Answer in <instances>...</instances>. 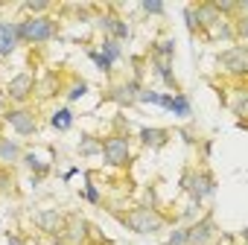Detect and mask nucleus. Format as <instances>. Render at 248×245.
I'll use <instances>...</instances> for the list:
<instances>
[{
	"instance_id": "f257e3e1",
	"label": "nucleus",
	"mask_w": 248,
	"mask_h": 245,
	"mask_svg": "<svg viewBox=\"0 0 248 245\" xmlns=\"http://www.w3.org/2000/svg\"><path fill=\"white\" fill-rule=\"evenodd\" d=\"M117 219L126 225V228L138 230V233H155L164 225V216L155 213V210H149V207H135L129 213H117Z\"/></svg>"
},
{
	"instance_id": "f03ea898",
	"label": "nucleus",
	"mask_w": 248,
	"mask_h": 245,
	"mask_svg": "<svg viewBox=\"0 0 248 245\" xmlns=\"http://www.w3.org/2000/svg\"><path fill=\"white\" fill-rule=\"evenodd\" d=\"M15 35H18V44L21 41H47V38L59 35V24L50 18H30L15 27Z\"/></svg>"
},
{
	"instance_id": "7ed1b4c3",
	"label": "nucleus",
	"mask_w": 248,
	"mask_h": 245,
	"mask_svg": "<svg viewBox=\"0 0 248 245\" xmlns=\"http://www.w3.org/2000/svg\"><path fill=\"white\" fill-rule=\"evenodd\" d=\"M102 155L111 167H126L132 164V152H129V140L123 135H114V138H105L102 140Z\"/></svg>"
},
{
	"instance_id": "20e7f679",
	"label": "nucleus",
	"mask_w": 248,
	"mask_h": 245,
	"mask_svg": "<svg viewBox=\"0 0 248 245\" xmlns=\"http://www.w3.org/2000/svg\"><path fill=\"white\" fill-rule=\"evenodd\" d=\"M3 122L15 126V132L24 135V138H30V135L38 132V122H35V117H32L27 108H12V111H6V114H3Z\"/></svg>"
},
{
	"instance_id": "39448f33",
	"label": "nucleus",
	"mask_w": 248,
	"mask_h": 245,
	"mask_svg": "<svg viewBox=\"0 0 248 245\" xmlns=\"http://www.w3.org/2000/svg\"><path fill=\"white\" fill-rule=\"evenodd\" d=\"M181 187L190 190L193 199H204V196L213 193V175H210L207 169H202V172H187L184 181H181Z\"/></svg>"
},
{
	"instance_id": "423d86ee",
	"label": "nucleus",
	"mask_w": 248,
	"mask_h": 245,
	"mask_svg": "<svg viewBox=\"0 0 248 245\" xmlns=\"http://www.w3.org/2000/svg\"><path fill=\"white\" fill-rule=\"evenodd\" d=\"M213 230H216L213 216H207V219H202L199 225H193L190 230H184V239H187V245H210Z\"/></svg>"
},
{
	"instance_id": "0eeeda50",
	"label": "nucleus",
	"mask_w": 248,
	"mask_h": 245,
	"mask_svg": "<svg viewBox=\"0 0 248 245\" xmlns=\"http://www.w3.org/2000/svg\"><path fill=\"white\" fill-rule=\"evenodd\" d=\"M32 88H35V82H32V76L30 73H21V76H15L12 82H9V88H6V93L15 99V102H27V96L32 93Z\"/></svg>"
},
{
	"instance_id": "6e6552de",
	"label": "nucleus",
	"mask_w": 248,
	"mask_h": 245,
	"mask_svg": "<svg viewBox=\"0 0 248 245\" xmlns=\"http://www.w3.org/2000/svg\"><path fill=\"white\" fill-rule=\"evenodd\" d=\"M222 59V64L231 70V73H239V76H245V59H248V53H245V47L239 44V47H233V50H228V53H222L219 56Z\"/></svg>"
},
{
	"instance_id": "1a4fd4ad",
	"label": "nucleus",
	"mask_w": 248,
	"mask_h": 245,
	"mask_svg": "<svg viewBox=\"0 0 248 245\" xmlns=\"http://www.w3.org/2000/svg\"><path fill=\"white\" fill-rule=\"evenodd\" d=\"M108 96H111L114 102H120V105H132V102H138V96H140V85H138V82H126V85L114 88Z\"/></svg>"
},
{
	"instance_id": "9d476101",
	"label": "nucleus",
	"mask_w": 248,
	"mask_h": 245,
	"mask_svg": "<svg viewBox=\"0 0 248 245\" xmlns=\"http://www.w3.org/2000/svg\"><path fill=\"white\" fill-rule=\"evenodd\" d=\"M167 140H170V132L167 129H140V143L143 146L161 149V146H167Z\"/></svg>"
},
{
	"instance_id": "9b49d317",
	"label": "nucleus",
	"mask_w": 248,
	"mask_h": 245,
	"mask_svg": "<svg viewBox=\"0 0 248 245\" xmlns=\"http://www.w3.org/2000/svg\"><path fill=\"white\" fill-rule=\"evenodd\" d=\"M196 15H199V24H202V32H204V35H207L210 27L219 21V12L213 9V3H199V6H196Z\"/></svg>"
},
{
	"instance_id": "f8f14e48",
	"label": "nucleus",
	"mask_w": 248,
	"mask_h": 245,
	"mask_svg": "<svg viewBox=\"0 0 248 245\" xmlns=\"http://www.w3.org/2000/svg\"><path fill=\"white\" fill-rule=\"evenodd\" d=\"M88 233H91V225H88L85 219H76V222H70V225H67L64 239H67V242H73V245H82Z\"/></svg>"
},
{
	"instance_id": "ddd939ff",
	"label": "nucleus",
	"mask_w": 248,
	"mask_h": 245,
	"mask_svg": "<svg viewBox=\"0 0 248 245\" xmlns=\"http://www.w3.org/2000/svg\"><path fill=\"white\" fill-rule=\"evenodd\" d=\"M15 47H18L15 27H9V24H0V56H9Z\"/></svg>"
},
{
	"instance_id": "4468645a",
	"label": "nucleus",
	"mask_w": 248,
	"mask_h": 245,
	"mask_svg": "<svg viewBox=\"0 0 248 245\" xmlns=\"http://www.w3.org/2000/svg\"><path fill=\"white\" fill-rule=\"evenodd\" d=\"M62 213H56V210H44V213H38V225H41V230H50V233H59L62 230Z\"/></svg>"
},
{
	"instance_id": "2eb2a0df",
	"label": "nucleus",
	"mask_w": 248,
	"mask_h": 245,
	"mask_svg": "<svg viewBox=\"0 0 248 245\" xmlns=\"http://www.w3.org/2000/svg\"><path fill=\"white\" fill-rule=\"evenodd\" d=\"M59 79H62V73H59V70L47 73V76H44V82H41V88H38V96H41V99L56 96V93H59Z\"/></svg>"
},
{
	"instance_id": "dca6fc26",
	"label": "nucleus",
	"mask_w": 248,
	"mask_h": 245,
	"mask_svg": "<svg viewBox=\"0 0 248 245\" xmlns=\"http://www.w3.org/2000/svg\"><path fill=\"white\" fill-rule=\"evenodd\" d=\"M50 126H53V129H59V132L70 129V126H73V111H70V108H62V111H56V114L50 117Z\"/></svg>"
},
{
	"instance_id": "f3484780",
	"label": "nucleus",
	"mask_w": 248,
	"mask_h": 245,
	"mask_svg": "<svg viewBox=\"0 0 248 245\" xmlns=\"http://www.w3.org/2000/svg\"><path fill=\"white\" fill-rule=\"evenodd\" d=\"M155 70L167 79V85H175V79H172V64H170V59H161V56H155Z\"/></svg>"
},
{
	"instance_id": "a211bd4d",
	"label": "nucleus",
	"mask_w": 248,
	"mask_h": 245,
	"mask_svg": "<svg viewBox=\"0 0 248 245\" xmlns=\"http://www.w3.org/2000/svg\"><path fill=\"white\" fill-rule=\"evenodd\" d=\"M96 152H102V143H96L91 135H85V138H82V143H79V155L91 158V155H96Z\"/></svg>"
},
{
	"instance_id": "6ab92c4d",
	"label": "nucleus",
	"mask_w": 248,
	"mask_h": 245,
	"mask_svg": "<svg viewBox=\"0 0 248 245\" xmlns=\"http://www.w3.org/2000/svg\"><path fill=\"white\" fill-rule=\"evenodd\" d=\"M170 111H175L178 117H190V99L187 96H172V102H170Z\"/></svg>"
},
{
	"instance_id": "aec40b11",
	"label": "nucleus",
	"mask_w": 248,
	"mask_h": 245,
	"mask_svg": "<svg viewBox=\"0 0 248 245\" xmlns=\"http://www.w3.org/2000/svg\"><path fill=\"white\" fill-rule=\"evenodd\" d=\"M102 56H105L108 61H117V59H120V41L105 38V41H102Z\"/></svg>"
},
{
	"instance_id": "412c9836",
	"label": "nucleus",
	"mask_w": 248,
	"mask_h": 245,
	"mask_svg": "<svg viewBox=\"0 0 248 245\" xmlns=\"http://www.w3.org/2000/svg\"><path fill=\"white\" fill-rule=\"evenodd\" d=\"M15 155H18V146H15L12 140H3V138H0V158H3V161H15Z\"/></svg>"
},
{
	"instance_id": "4be33fe9",
	"label": "nucleus",
	"mask_w": 248,
	"mask_h": 245,
	"mask_svg": "<svg viewBox=\"0 0 248 245\" xmlns=\"http://www.w3.org/2000/svg\"><path fill=\"white\" fill-rule=\"evenodd\" d=\"M184 21H187V30H190V32H202V24H199V15H196V6H193V9H190V6L184 9Z\"/></svg>"
},
{
	"instance_id": "5701e85b",
	"label": "nucleus",
	"mask_w": 248,
	"mask_h": 245,
	"mask_svg": "<svg viewBox=\"0 0 248 245\" xmlns=\"http://www.w3.org/2000/svg\"><path fill=\"white\" fill-rule=\"evenodd\" d=\"M88 56H91V59L96 61V67H99L102 73H111V61H108V59H105L102 53H96V50H88Z\"/></svg>"
},
{
	"instance_id": "b1692460",
	"label": "nucleus",
	"mask_w": 248,
	"mask_h": 245,
	"mask_svg": "<svg viewBox=\"0 0 248 245\" xmlns=\"http://www.w3.org/2000/svg\"><path fill=\"white\" fill-rule=\"evenodd\" d=\"M27 164H30V167L35 169V172H47V169H50V164H41V161H38V158H35L32 152H27Z\"/></svg>"
},
{
	"instance_id": "393cba45",
	"label": "nucleus",
	"mask_w": 248,
	"mask_h": 245,
	"mask_svg": "<svg viewBox=\"0 0 248 245\" xmlns=\"http://www.w3.org/2000/svg\"><path fill=\"white\" fill-rule=\"evenodd\" d=\"M143 12H152V15H161L164 12V3H155V0H146V3H140Z\"/></svg>"
},
{
	"instance_id": "a878e982",
	"label": "nucleus",
	"mask_w": 248,
	"mask_h": 245,
	"mask_svg": "<svg viewBox=\"0 0 248 245\" xmlns=\"http://www.w3.org/2000/svg\"><path fill=\"white\" fill-rule=\"evenodd\" d=\"M12 172H0V193H3V190H12Z\"/></svg>"
},
{
	"instance_id": "bb28decb",
	"label": "nucleus",
	"mask_w": 248,
	"mask_h": 245,
	"mask_svg": "<svg viewBox=\"0 0 248 245\" xmlns=\"http://www.w3.org/2000/svg\"><path fill=\"white\" fill-rule=\"evenodd\" d=\"M85 196H88V199H91L93 204L99 201V196H96V190H93V181H91V175H88V187H85Z\"/></svg>"
},
{
	"instance_id": "cd10ccee",
	"label": "nucleus",
	"mask_w": 248,
	"mask_h": 245,
	"mask_svg": "<svg viewBox=\"0 0 248 245\" xmlns=\"http://www.w3.org/2000/svg\"><path fill=\"white\" fill-rule=\"evenodd\" d=\"M138 99H140V102H158V93H155V91H140Z\"/></svg>"
},
{
	"instance_id": "c85d7f7f",
	"label": "nucleus",
	"mask_w": 248,
	"mask_h": 245,
	"mask_svg": "<svg viewBox=\"0 0 248 245\" xmlns=\"http://www.w3.org/2000/svg\"><path fill=\"white\" fill-rule=\"evenodd\" d=\"M85 91H88L85 85H79V88H70V91H67V99H79V96H82Z\"/></svg>"
},
{
	"instance_id": "c756f323",
	"label": "nucleus",
	"mask_w": 248,
	"mask_h": 245,
	"mask_svg": "<svg viewBox=\"0 0 248 245\" xmlns=\"http://www.w3.org/2000/svg\"><path fill=\"white\" fill-rule=\"evenodd\" d=\"M27 9H32V12H44V9H50V3H27Z\"/></svg>"
},
{
	"instance_id": "7c9ffc66",
	"label": "nucleus",
	"mask_w": 248,
	"mask_h": 245,
	"mask_svg": "<svg viewBox=\"0 0 248 245\" xmlns=\"http://www.w3.org/2000/svg\"><path fill=\"white\" fill-rule=\"evenodd\" d=\"M184 242H187V239H184V230H178V233L170 239V245H184Z\"/></svg>"
}]
</instances>
